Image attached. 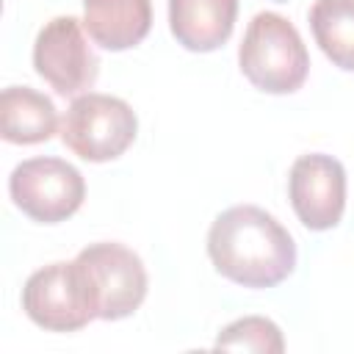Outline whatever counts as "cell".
<instances>
[{"label": "cell", "instance_id": "6da1fadb", "mask_svg": "<svg viewBox=\"0 0 354 354\" xmlns=\"http://www.w3.org/2000/svg\"><path fill=\"white\" fill-rule=\"evenodd\" d=\"M213 268L243 288H274L296 268L293 235L263 207L235 205L218 213L207 230Z\"/></svg>", "mask_w": 354, "mask_h": 354}, {"label": "cell", "instance_id": "7a4b0ae2", "mask_svg": "<svg viewBox=\"0 0 354 354\" xmlns=\"http://www.w3.org/2000/svg\"><path fill=\"white\" fill-rule=\"evenodd\" d=\"M243 77L266 94H293L310 72V53L290 19L274 11L252 17L238 47Z\"/></svg>", "mask_w": 354, "mask_h": 354}, {"label": "cell", "instance_id": "3957f363", "mask_svg": "<svg viewBox=\"0 0 354 354\" xmlns=\"http://www.w3.org/2000/svg\"><path fill=\"white\" fill-rule=\"evenodd\" d=\"M136 111L122 100L100 91H86L72 100L61 119V141L88 163L116 160L136 141Z\"/></svg>", "mask_w": 354, "mask_h": 354}, {"label": "cell", "instance_id": "277c9868", "mask_svg": "<svg viewBox=\"0 0 354 354\" xmlns=\"http://www.w3.org/2000/svg\"><path fill=\"white\" fill-rule=\"evenodd\" d=\"M75 263L88 285L97 318H127L147 299V268L133 249L113 241H100L80 249Z\"/></svg>", "mask_w": 354, "mask_h": 354}, {"label": "cell", "instance_id": "5b68a950", "mask_svg": "<svg viewBox=\"0 0 354 354\" xmlns=\"http://www.w3.org/2000/svg\"><path fill=\"white\" fill-rule=\"evenodd\" d=\"M14 205L39 224H58L75 216L86 199L83 174L61 158H28L8 177Z\"/></svg>", "mask_w": 354, "mask_h": 354}, {"label": "cell", "instance_id": "8992f818", "mask_svg": "<svg viewBox=\"0 0 354 354\" xmlns=\"http://www.w3.org/2000/svg\"><path fill=\"white\" fill-rule=\"evenodd\" d=\"M83 30L77 17H53L33 41V69L61 97L86 94L100 75V58Z\"/></svg>", "mask_w": 354, "mask_h": 354}, {"label": "cell", "instance_id": "52a82bcc", "mask_svg": "<svg viewBox=\"0 0 354 354\" xmlns=\"http://www.w3.org/2000/svg\"><path fill=\"white\" fill-rule=\"evenodd\" d=\"M22 310L47 332H77L97 318L88 285L75 260L33 271L22 288Z\"/></svg>", "mask_w": 354, "mask_h": 354}, {"label": "cell", "instance_id": "ba28073f", "mask_svg": "<svg viewBox=\"0 0 354 354\" xmlns=\"http://www.w3.org/2000/svg\"><path fill=\"white\" fill-rule=\"evenodd\" d=\"M293 213L307 230H332L346 210V169L337 158L310 152L296 158L288 177Z\"/></svg>", "mask_w": 354, "mask_h": 354}, {"label": "cell", "instance_id": "9c48e42d", "mask_svg": "<svg viewBox=\"0 0 354 354\" xmlns=\"http://www.w3.org/2000/svg\"><path fill=\"white\" fill-rule=\"evenodd\" d=\"M238 0H169V28L191 53L218 50L235 28Z\"/></svg>", "mask_w": 354, "mask_h": 354}, {"label": "cell", "instance_id": "30bf717a", "mask_svg": "<svg viewBox=\"0 0 354 354\" xmlns=\"http://www.w3.org/2000/svg\"><path fill=\"white\" fill-rule=\"evenodd\" d=\"M83 28L102 50L122 53L147 39L152 6L149 0H83Z\"/></svg>", "mask_w": 354, "mask_h": 354}, {"label": "cell", "instance_id": "8fae6325", "mask_svg": "<svg viewBox=\"0 0 354 354\" xmlns=\"http://www.w3.org/2000/svg\"><path fill=\"white\" fill-rule=\"evenodd\" d=\"M0 133L8 144H41L58 133V111L30 86H8L0 94Z\"/></svg>", "mask_w": 354, "mask_h": 354}, {"label": "cell", "instance_id": "7c38bea8", "mask_svg": "<svg viewBox=\"0 0 354 354\" xmlns=\"http://www.w3.org/2000/svg\"><path fill=\"white\" fill-rule=\"evenodd\" d=\"M310 28L321 53L343 72H354V0H315Z\"/></svg>", "mask_w": 354, "mask_h": 354}, {"label": "cell", "instance_id": "4fadbf2b", "mask_svg": "<svg viewBox=\"0 0 354 354\" xmlns=\"http://www.w3.org/2000/svg\"><path fill=\"white\" fill-rule=\"evenodd\" d=\"M213 348H227V351H260V354H279L285 351V340L279 326L271 318L263 315H246L232 324H227Z\"/></svg>", "mask_w": 354, "mask_h": 354}, {"label": "cell", "instance_id": "5bb4252c", "mask_svg": "<svg viewBox=\"0 0 354 354\" xmlns=\"http://www.w3.org/2000/svg\"><path fill=\"white\" fill-rule=\"evenodd\" d=\"M277 3H288V0H277Z\"/></svg>", "mask_w": 354, "mask_h": 354}]
</instances>
